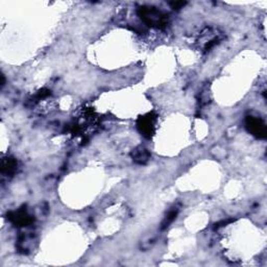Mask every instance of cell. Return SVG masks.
I'll list each match as a JSON object with an SVG mask.
<instances>
[{"label":"cell","mask_w":267,"mask_h":267,"mask_svg":"<svg viewBox=\"0 0 267 267\" xmlns=\"http://www.w3.org/2000/svg\"><path fill=\"white\" fill-rule=\"evenodd\" d=\"M138 14L143 22L148 26L164 28L167 25V16L156 7L141 6L138 8Z\"/></svg>","instance_id":"6da1fadb"},{"label":"cell","mask_w":267,"mask_h":267,"mask_svg":"<svg viewBox=\"0 0 267 267\" xmlns=\"http://www.w3.org/2000/svg\"><path fill=\"white\" fill-rule=\"evenodd\" d=\"M157 115L155 113H148L144 116L139 117L137 120V127L139 132L146 138H152L156 133Z\"/></svg>","instance_id":"7a4b0ae2"},{"label":"cell","mask_w":267,"mask_h":267,"mask_svg":"<svg viewBox=\"0 0 267 267\" xmlns=\"http://www.w3.org/2000/svg\"><path fill=\"white\" fill-rule=\"evenodd\" d=\"M245 127L253 136L257 137L259 139H265L267 130L264 121L258 117L255 116H249L245 119Z\"/></svg>","instance_id":"3957f363"},{"label":"cell","mask_w":267,"mask_h":267,"mask_svg":"<svg viewBox=\"0 0 267 267\" xmlns=\"http://www.w3.org/2000/svg\"><path fill=\"white\" fill-rule=\"evenodd\" d=\"M7 219L16 227H27L34 221L33 216L24 208L9 212L7 214Z\"/></svg>","instance_id":"277c9868"},{"label":"cell","mask_w":267,"mask_h":267,"mask_svg":"<svg viewBox=\"0 0 267 267\" xmlns=\"http://www.w3.org/2000/svg\"><path fill=\"white\" fill-rule=\"evenodd\" d=\"M18 169L17 160L13 157H6L2 159L1 173L4 176H14Z\"/></svg>","instance_id":"5b68a950"},{"label":"cell","mask_w":267,"mask_h":267,"mask_svg":"<svg viewBox=\"0 0 267 267\" xmlns=\"http://www.w3.org/2000/svg\"><path fill=\"white\" fill-rule=\"evenodd\" d=\"M149 157H151V155H149V153L147 152V149L143 147L137 148L133 153V160L136 163H139V164L146 163L149 160Z\"/></svg>","instance_id":"8992f818"},{"label":"cell","mask_w":267,"mask_h":267,"mask_svg":"<svg viewBox=\"0 0 267 267\" xmlns=\"http://www.w3.org/2000/svg\"><path fill=\"white\" fill-rule=\"evenodd\" d=\"M177 214H178V211H176V210H174V211L170 212L169 214H168V216L165 218V220H164V222H163V224H162V226H163L162 228H163V229L167 228V227L169 226V224L172 223V222L175 220V218L177 217Z\"/></svg>","instance_id":"52a82bcc"},{"label":"cell","mask_w":267,"mask_h":267,"mask_svg":"<svg viewBox=\"0 0 267 267\" xmlns=\"http://www.w3.org/2000/svg\"><path fill=\"white\" fill-rule=\"evenodd\" d=\"M169 4L172 5L173 8H175V9H178V8H180V7H183V6L186 4V2H183V1H174V2H170Z\"/></svg>","instance_id":"ba28073f"}]
</instances>
